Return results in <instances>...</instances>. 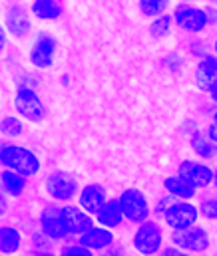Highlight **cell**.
Here are the masks:
<instances>
[{
  "mask_svg": "<svg viewBox=\"0 0 217 256\" xmlns=\"http://www.w3.org/2000/svg\"><path fill=\"white\" fill-rule=\"evenodd\" d=\"M213 183H215V187H217V173L213 175Z\"/></svg>",
  "mask_w": 217,
  "mask_h": 256,
  "instance_id": "e575fe53",
  "label": "cell"
},
{
  "mask_svg": "<svg viewBox=\"0 0 217 256\" xmlns=\"http://www.w3.org/2000/svg\"><path fill=\"white\" fill-rule=\"evenodd\" d=\"M44 189H46V192L54 200H70L72 196H76V192H78V181L74 179L70 173L56 171V173H52V175L46 177Z\"/></svg>",
  "mask_w": 217,
  "mask_h": 256,
  "instance_id": "ba28073f",
  "label": "cell"
},
{
  "mask_svg": "<svg viewBox=\"0 0 217 256\" xmlns=\"http://www.w3.org/2000/svg\"><path fill=\"white\" fill-rule=\"evenodd\" d=\"M78 242L84 244L86 248H90V250L94 252V250H102V248L112 246V242H114V234H112L106 226H104V228H100V226H92L90 230H86V232L80 234Z\"/></svg>",
  "mask_w": 217,
  "mask_h": 256,
  "instance_id": "2e32d148",
  "label": "cell"
},
{
  "mask_svg": "<svg viewBox=\"0 0 217 256\" xmlns=\"http://www.w3.org/2000/svg\"><path fill=\"white\" fill-rule=\"evenodd\" d=\"M56 48H58V42L54 36L42 32L34 46L30 48V64H34L40 70H46L54 64V56H56Z\"/></svg>",
  "mask_w": 217,
  "mask_h": 256,
  "instance_id": "30bf717a",
  "label": "cell"
},
{
  "mask_svg": "<svg viewBox=\"0 0 217 256\" xmlns=\"http://www.w3.org/2000/svg\"><path fill=\"white\" fill-rule=\"evenodd\" d=\"M32 14L40 20H56L62 16V6L58 0H34Z\"/></svg>",
  "mask_w": 217,
  "mask_h": 256,
  "instance_id": "44dd1931",
  "label": "cell"
},
{
  "mask_svg": "<svg viewBox=\"0 0 217 256\" xmlns=\"http://www.w3.org/2000/svg\"><path fill=\"white\" fill-rule=\"evenodd\" d=\"M163 256H181V248H173V246H169V248H163Z\"/></svg>",
  "mask_w": 217,
  "mask_h": 256,
  "instance_id": "f546056e",
  "label": "cell"
},
{
  "mask_svg": "<svg viewBox=\"0 0 217 256\" xmlns=\"http://www.w3.org/2000/svg\"><path fill=\"white\" fill-rule=\"evenodd\" d=\"M163 187L165 191L169 192V196L173 198H183V200H191L195 196V187L185 181L181 175H171V177H165L163 179Z\"/></svg>",
  "mask_w": 217,
  "mask_h": 256,
  "instance_id": "ac0fdd59",
  "label": "cell"
},
{
  "mask_svg": "<svg viewBox=\"0 0 217 256\" xmlns=\"http://www.w3.org/2000/svg\"><path fill=\"white\" fill-rule=\"evenodd\" d=\"M197 218H199V208L195 204H191L189 200H183V198L173 200L163 212V220L171 230L187 228V226L195 224Z\"/></svg>",
  "mask_w": 217,
  "mask_h": 256,
  "instance_id": "3957f363",
  "label": "cell"
},
{
  "mask_svg": "<svg viewBox=\"0 0 217 256\" xmlns=\"http://www.w3.org/2000/svg\"><path fill=\"white\" fill-rule=\"evenodd\" d=\"M189 143H191V149H193L201 159H213L217 155V143H213L209 137H205V135L199 133V131L191 135Z\"/></svg>",
  "mask_w": 217,
  "mask_h": 256,
  "instance_id": "7402d4cb",
  "label": "cell"
},
{
  "mask_svg": "<svg viewBox=\"0 0 217 256\" xmlns=\"http://www.w3.org/2000/svg\"><path fill=\"white\" fill-rule=\"evenodd\" d=\"M40 228L44 236L50 240H62L70 234L62 218V208H56V206H46L40 212Z\"/></svg>",
  "mask_w": 217,
  "mask_h": 256,
  "instance_id": "8fae6325",
  "label": "cell"
},
{
  "mask_svg": "<svg viewBox=\"0 0 217 256\" xmlns=\"http://www.w3.org/2000/svg\"><path fill=\"white\" fill-rule=\"evenodd\" d=\"M207 137H209L213 143H217V112L213 114V124L207 129Z\"/></svg>",
  "mask_w": 217,
  "mask_h": 256,
  "instance_id": "83f0119b",
  "label": "cell"
},
{
  "mask_svg": "<svg viewBox=\"0 0 217 256\" xmlns=\"http://www.w3.org/2000/svg\"><path fill=\"white\" fill-rule=\"evenodd\" d=\"M189 2H201V0H189Z\"/></svg>",
  "mask_w": 217,
  "mask_h": 256,
  "instance_id": "8d00e7d4",
  "label": "cell"
},
{
  "mask_svg": "<svg viewBox=\"0 0 217 256\" xmlns=\"http://www.w3.org/2000/svg\"><path fill=\"white\" fill-rule=\"evenodd\" d=\"M96 220H98L102 226H106V228H116V226H120L122 220H124V212H122L120 200H118V198L106 200V202L98 208Z\"/></svg>",
  "mask_w": 217,
  "mask_h": 256,
  "instance_id": "e0dca14e",
  "label": "cell"
},
{
  "mask_svg": "<svg viewBox=\"0 0 217 256\" xmlns=\"http://www.w3.org/2000/svg\"><path fill=\"white\" fill-rule=\"evenodd\" d=\"M211 100H213V102L217 104V88L213 90V92H211Z\"/></svg>",
  "mask_w": 217,
  "mask_h": 256,
  "instance_id": "836d02e7",
  "label": "cell"
},
{
  "mask_svg": "<svg viewBox=\"0 0 217 256\" xmlns=\"http://www.w3.org/2000/svg\"><path fill=\"white\" fill-rule=\"evenodd\" d=\"M108 200V192L102 185L98 183H90L86 185L82 191H80V206L90 212V214H96L98 208Z\"/></svg>",
  "mask_w": 217,
  "mask_h": 256,
  "instance_id": "5bb4252c",
  "label": "cell"
},
{
  "mask_svg": "<svg viewBox=\"0 0 217 256\" xmlns=\"http://www.w3.org/2000/svg\"><path fill=\"white\" fill-rule=\"evenodd\" d=\"M22 129H24V124L18 118H14V116L4 118L0 122V133L6 135V137H18L22 133Z\"/></svg>",
  "mask_w": 217,
  "mask_h": 256,
  "instance_id": "d4e9b609",
  "label": "cell"
},
{
  "mask_svg": "<svg viewBox=\"0 0 217 256\" xmlns=\"http://www.w3.org/2000/svg\"><path fill=\"white\" fill-rule=\"evenodd\" d=\"M4 48H6V32H4V28L0 24V54L4 52Z\"/></svg>",
  "mask_w": 217,
  "mask_h": 256,
  "instance_id": "1f68e13d",
  "label": "cell"
},
{
  "mask_svg": "<svg viewBox=\"0 0 217 256\" xmlns=\"http://www.w3.org/2000/svg\"><path fill=\"white\" fill-rule=\"evenodd\" d=\"M62 218L70 234H82L94 226V218L82 206H62Z\"/></svg>",
  "mask_w": 217,
  "mask_h": 256,
  "instance_id": "7c38bea8",
  "label": "cell"
},
{
  "mask_svg": "<svg viewBox=\"0 0 217 256\" xmlns=\"http://www.w3.org/2000/svg\"><path fill=\"white\" fill-rule=\"evenodd\" d=\"M173 22L183 30V32H191L197 34L201 30H205V26L209 24L207 12L197 8V6H189V4H179L173 10Z\"/></svg>",
  "mask_w": 217,
  "mask_h": 256,
  "instance_id": "52a82bcc",
  "label": "cell"
},
{
  "mask_svg": "<svg viewBox=\"0 0 217 256\" xmlns=\"http://www.w3.org/2000/svg\"><path fill=\"white\" fill-rule=\"evenodd\" d=\"M124 218L130 222H144L145 218L149 216V202L145 198V194L140 189H126L122 191V194L118 196Z\"/></svg>",
  "mask_w": 217,
  "mask_h": 256,
  "instance_id": "277c9868",
  "label": "cell"
},
{
  "mask_svg": "<svg viewBox=\"0 0 217 256\" xmlns=\"http://www.w3.org/2000/svg\"><path fill=\"white\" fill-rule=\"evenodd\" d=\"M171 242L185 252H205L209 248V234L205 232V228L191 224L187 228L173 230Z\"/></svg>",
  "mask_w": 217,
  "mask_h": 256,
  "instance_id": "8992f818",
  "label": "cell"
},
{
  "mask_svg": "<svg viewBox=\"0 0 217 256\" xmlns=\"http://www.w3.org/2000/svg\"><path fill=\"white\" fill-rule=\"evenodd\" d=\"M177 175H181L185 181H189L195 189H205L213 183V175L215 171L211 167H207L205 163H199V161H181L179 167H177Z\"/></svg>",
  "mask_w": 217,
  "mask_h": 256,
  "instance_id": "9c48e42d",
  "label": "cell"
},
{
  "mask_svg": "<svg viewBox=\"0 0 217 256\" xmlns=\"http://www.w3.org/2000/svg\"><path fill=\"white\" fill-rule=\"evenodd\" d=\"M42 238H44V232H42V234H34V244H36V246H44V248H46V246H48V242H44Z\"/></svg>",
  "mask_w": 217,
  "mask_h": 256,
  "instance_id": "d6a6232c",
  "label": "cell"
},
{
  "mask_svg": "<svg viewBox=\"0 0 217 256\" xmlns=\"http://www.w3.org/2000/svg\"><path fill=\"white\" fill-rule=\"evenodd\" d=\"M14 108L24 120L32 124H40L46 120V106L32 88H18L14 96Z\"/></svg>",
  "mask_w": 217,
  "mask_h": 256,
  "instance_id": "7a4b0ae2",
  "label": "cell"
},
{
  "mask_svg": "<svg viewBox=\"0 0 217 256\" xmlns=\"http://www.w3.org/2000/svg\"><path fill=\"white\" fill-rule=\"evenodd\" d=\"M199 214H203V216L209 218V220H215L217 218V198H205V200L199 204Z\"/></svg>",
  "mask_w": 217,
  "mask_h": 256,
  "instance_id": "484cf974",
  "label": "cell"
},
{
  "mask_svg": "<svg viewBox=\"0 0 217 256\" xmlns=\"http://www.w3.org/2000/svg\"><path fill=\"white\" fill-rule=\"evenodd\" d=\"M0 165L12 169L24 177H34L40 171V159L26 147L20 145H6L0 149Z\"/></svg>",
  "mask_w": 217,
  "mask_h": 256,
  "instance_id": "6da1fadb",
  "label": "cell"
},
{
  "mask_svg": "<svg viewBox=\"0 0 217 256\" xmlns=\"http://www.w3.org/2000/svg\"><path fill=\"white\" fill-rule=\"evenodd\" d=\"M26 179L28 177H24V175H20L12 169H4L0 173V187L10 196H20L26 189Z\"/></svg>",
  "mask_w": 217,
  "mask_h": 256,
  "instance_id": "d6986e66",
  "label": "cell"
},
{
  "mask_svg": "<svg viewBox=\"0 0 217 256\" xmlns=\"http://www.w3.org/2000/svg\"><path fill=\"white\" fill-rule=\"evenodd\" d=\"M22 246V236L14 226H0V254H14Z\"/></svg>",
  "mask_w": 217,
  "mask_h": 256,
  "instance_id": "ffe728a7",
  "label": "cell"
},
{
  "mask_svg": "<svg viewBox=\"0 0 217 256\" xmlns=\"http://www.w3.org/2000/svg\"><path fill=\"white\" fill-rule=\"evenodd\" d=\"M161 242H163V234L157 222L145 218L144 222L138 224V230L134 234V248L140 254H157L161 248Z\"/></svg>",
  "mask_w": 217,
  "mask_h": 256,
  "instance_id": "5b68a950",
  "label": "cell"
},
{
  "mask_svg": "<svg viewBox=\"0 0 217 256\" xmlns=\"http://www.w3.org/2000/svg\"><path fill=\"white\" fill-rule=\"evenodd\" d=\"M6 28L12 36L16 38H22L30 32L32 28V22H30V14L22 8V6H12L8 12H6Z\"/></svg>",
  "mask_w": 217,
  "mask_h": 256,
  "instance_id": "9a60e30c",
  "label": "cell"
},
{
  "mask_svg": "<svg viewBox=\"0 0 217 256\" xmlns=\"http://www.w3.org/2000/svg\"><path fill=\"white\" fill-rule=\"evenodd\" d=\"M8 210V200H6V196H4V192L0 191V216L4 214Z\"/></svg>",
  "mask_w": 217,
  "mask_h": 256,
  "instance_id": "4dcf8cb0",
  "label": "cell"
},
{
  "mask_svg": "<svg viewBox=\"0 0 217 256\" xmlns=\"http://www.w3.org/2000/svg\"><path fill=\"white\" fill-rule=\"evenodd\" d=\"M60 254L64 256H92V250L90 248H86L84 244H70V246H64L62 250H60Z\"/></svg>",
  "mask_w": 217,
  "mask_h": 256,
  "instance_id": "4316f807",
  "label": "cell"
},
{
  "mask_svg": "<svg viewBox=\"0 0 217 256\" xmlns=\"http://www.w3.org/2000/svg\"><path fill=\"white\" fill-rule=\"evenodd\" d=\"M171 202H173V200H171L169 196H167V198H163V200H159V204L155 206V212H157V214H163V212H165V208H167Z\"/></svg>",
  "mask_w": 217,
  "mask_h": 256,
  "instance_id": "f1b7e54d",
  "label": "cell"
},
{
  "mask_svg": "<svg viewBox=\"0 0 217 256\" xmlns=\"http://www.w3.org/2000/svg\"><path fill=\"white\" fill-rule=\"evenodd\" d=\"M195 84L201 92L211 94L217 88V56H205L195 68Z\"/></svg>",
  "mask_w": 217,
  "mask_h": 256,
  "instance_id": "4fadbf2b",
  "label": "cell"
},
{
  "mask_svg": "<svg viewBox=\"0 0 217 256\" xmlns=\"http://www.w3.org/2000/svg\"><path fill=\"white\" fill-rule=\"evenodd\" d=\"M213 48H215V54H217V40H215V46H213Z\"/></svg>",
  "mask_w": 217,
  "mask_h": 256,
  "instance_id": "d590c367",
  "label": "cell"
},
{
  "mask_svg": "<svg viewBox=\"0 0 217 256\" xmlns=\"http://www.w3.org/2000/svg\"><path fill=\"white\" fill-rule=\"evenodd\" d=\"M171 22H173V16H169V14H161V16H157V18H153V22H151V26H149L151 36H153V38H163V36H167L169 30H171Z\"/></svg>",
  "mask_w": 217,
  "mask_h": 256,
  "instance_id": "cb8c5ba5",
  "label": "cell"
},
{
  "mask_svg": "<svg viewBox=\"0 0 217 256\" xmlns=\"http://www.w3.org/2000/svg\"><path fill=\"white\" fill-rule=\"evenodd\" d=\"M167 6H169V0H140V10L147 18H157L165 14Z\"/></svg>",
  "mask_w": 217,
  "mask_h": 256,
  "instance_id": "603a6c76",
  "label": "cell"
}]
</instances>
